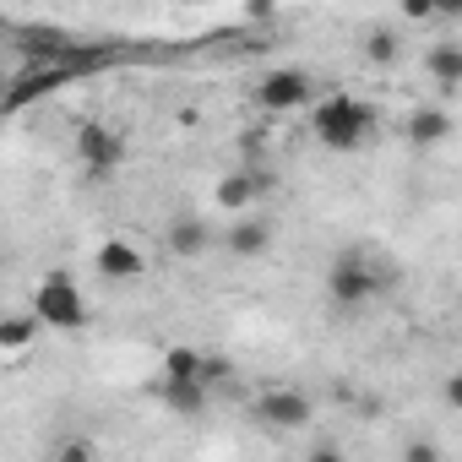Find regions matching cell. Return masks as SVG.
<instances>
[{
  "instance_id": "cell-1",
  "label": "cell",
  "mask_w": 462,
  "mask_h": 462,
  "mask_svg": "<svg viewBox=\"0 0 462 462\" xmlns=\"http://www.w3.org/2000/svg\"><path fill=\"white\" fill-rule=\"evenodd\" d=\"M305 115H310V131L327 152H359L381 131V109L370 98H354V93H327Z\"/></svg>"
},
{
  "instance_id": "cell-2",
  "label": "cell",
  "mask_w": 462,
  "mask_h": 462,
  "mask_svg": "<svg viewBox=\"0 0 462 462\" xmlns=\"http://www.w3.org/2000/svg\"><path fill=\"white\" fill-rule=\"evenodd\" d=\"M327 294H332V305L359 310V305H370V300L386 294V273L375 267V256H365V251H343V256L332 262V273H327Z\"/></svg>"
},
{
  "instance_id": "cell-3",
  "label": "cell",
  "mask_w": 462,
  "mask_h": 462,
  "mask_svg": "<svg viewBox=\"0 0 462 462\" xmlns=\"http://www.w3.org/2000/svg\"><path fill=\"white\" fill-rule=\"evenodd\" d=\"M33 316L50 332H77V327H88V294L77 289L71 273H44L33 289Z\"/></svg>"
},
{
  "instance_id": "cell-4",
  "label": "cell",
  "mask_w": 462,
  "mask_h": 462,
  "mask_svg": "<svg viewBox=\"0 0 462 462\" xmlns=\"http://www.w3.org/2000/svg\"><path fill=\"white\" fill-rule=\"evenodd\" d=\"M316 98H321V88H316V71H305V66H278L256 82V109L262 115H300Z\"/></svg>"
},
{
  "instance_id": "cell-5",
  "label": "cell",
  "mask_w": 462,
  "mask_h": 462,
  "mask_svg": "<svg viewBox=\"0 0 462 462\" xmlns=\"http://www.w3.org/2000/svg\"><path fill=\"white\" fill-rule=\"evenodd\" d=\"M251 413H256L262 424H273V430H305V424L316 419V402H310L305 392H294V386H267V392L251 402Z\"/></svg>"
},
{
  "instance_id": "cell-6",
  "label": "cell",
  "mask_w": 462,
  "mask_h": 462,
  "mask_svg": "<svg viewBox=\"0 0 462 462\" xmlns=\"http://www.w3.org/2000/svg\"><path fill=\"white\" fill-rule=\"evenodd\" d=\"M125 136L115 131V125H104V120H88L82 131H77V158L88 163V169H120L125 163Z\"/></svg>"
},
{
  "instance_id": "cell-7",
  "label": "cell",
  "mask_w": 462,
  "mask_h": 462,
  "mask_svg": "<svg viewBox=\"0 0 462 462\" xmlns=\"http://www.w3.org/2000/svg\"><path fill=\"white\" fill-rule=\"evenodd\" d=\"M163 245H169V256L196 262V256H207V251L217 245V235H212V223H207V217L180 212V217H169V228H163Z\"/></svg>"
},
{
  "instance_id": "cell-8",
  "label": "cell",
  "mask_w": 462,
  "mask_h": 462,
  "mask_svg": "<svg viewBox=\"0 0 462 462\" xmlns=\"http://www.w3.org/2000/svg\"><path fill=\"white\" fill-rule=\"evenodd\" d=\"M223 251L228 256H240V262H256L273 251V223L256 217V212H240L235 223H228V235H223Z\"/></svg>"
},
{
  "instance_id": "cell-9",
  "label": "cell",
  "mask_w": 462,
  "mask_h": 462,
  "mask_svg": "<svg viewBox=\"0 0 462 462\" xmlns=\"http://www.w3.org/2000/svg\"><path fill=\"white\" fill-rule=\"evenodd\" d=\"M93 267H98L104 283H136V278L147 273V256H142V245H131V240H104L98 256H93Z\"/></svg>"
},
{
  "instance_id": "cell-10",
  "label": "cell",
  "mask_w": 462,
  "mask_h": 462,
  "mask_svg": "<svg viewBox=\"0 0 462 462\" xmlns=\"http://www.w3.org/2000/svg\"><path fill=\"white\" fill-rule=\"evenodd\" d=\"M262 196H267V174H256V169H235V174H223V180H217V190H212V201H217L223 212H251Z\"/></svg>"
},
{
  "instance_id": "cell-11",
  "label": "cell",
  "mask_w": 462,
  "mask_h": 462,
  "mask_svg": "<svg viewBox=\"0 0 462 462\" xmlns=\"http://www.w3.org/2000/svg\"><path fill=\"white\" fill-rule=\"evenodd\" d=\"M402 136H408L413 147H440V142L451 136V115H446L440 104H419V109H408Z\"/></svg>"
},
{
  "instance_id": "cell-12",
  "label": "cell",
  "mask_w": 462,
  "mask_h": 462,
  "mask_svg": "<svg viewBox=\"0 0 462 462\" xmlns=\"http://www.w3.org/2000/svg\"><path fill=\"white\" fill-rule=\"evenodd\" d=\"M207 397H212V386H207L201 375H163V402H169L180 419H196V413L207 408Z\"/></svg>"
},
{
  "instance_id": "cell-13",
  "label": "cell",
  "mask_w": 462,
  "mask_h": 462,
  "mask_svg": "<svg viewBox=\"0 0 462 462\" xmlns=\"http://www.w3.org/2000/svg\"><path fill=\"white\" fill-rule=\"evenodd\" d=\"M365 60H370V66H397V60H402V33L386 28V23L365 28Z\"/></svg>"
},
{
  "instance_id": "cell-14",
  "label": "cell",
  "mask_w": 462,
  "mask_h": 462,
  "mask_svg": "<svg viewBox=\"0 0 462 462\" xmlns=\"http://www.w3.org/2000/svg\"><path fill=\"white\" fill-rule=\"evenodd\" d=\"M424 71L440 82V88H462V44H435L424 55Z\"/></svg>"
},
{
  "instance_id": "cell-15",
  "label": "cell",
  "mask_w": 462,
  "mask_h": 462,
  "mask_svg": "<svg viewBox=\"0 0 462 462\" xmlns=\"http://www.w3.org/2000/svg\"><path fill=\"white\" fill-rule=\"evenodd\" d=\"M33 332H44L39 316H6V327H0V343H6V354H17V348L33 343Z\"/></svg>"
},
{
  "instance_id": "cell-16",
  "label": "cell",
  "mask_w": 462,
  "mask_h": 462,
  "mask_svg": "<svg viewBox=\"0 0 462 462\" xmlns=\"http://www.w3.org/2000/svg\"><path fill=\"white\" fill-rule=\"evenodd\" d=\"M201 365H207V354H196V348H169L163 354V375H201ZM207 381V375H201ZM212 386V381H207Z\"/></svg>"
},
{
  "instance_id": "cell-17",
  "label": "cell",
  "mask_w": 462,
  "mask_h": 462,
  "mask_svg": "<svg viewBox=\"0 0 462 462\" xmlns=\"http://www.w3.org/2000/svg\"><path fill=\"white\" fill-rule=\"evenodd\" d=\"M397 6H402L408 23H435V17H440V12H435V0H397Z\"/></svg>"
},
{
  "instance_id": "cell-18",
  "label": "cell",
  "mask_w": 462,
  "mask_h": 462,
  "mask_svg": "<svg viewBox=\"0 0 462 462\" xmlns=\"http://www.w3.org/2000/svg\"><path fill=\"white\" fill-rule=\"evenodd\" d=\"M440 397H446V408H451V413H462V370H451V375L440 381Z\"/></svg>"
},
{
  "instance_id": "cell-19",
  "label": "cell",
  "mask_w": 462,
  "mask_h": 462,
  "mask_svg": "<svg viewBox=\"0 0 462 462\" xmlns=\"http://www.w3.org/2000/svg\"><path fill=\"white\" fill-rule=\"evenodd\" d=\"M82 457H93V446H88V440H66V446L55 451V462H82Z\"/></svg>"
},
{
  "instance_id": "cell-20",
  "label": "cell",
  "mask_w": 462,
  "mask_h": 462,
  "mask_svg": "<svg viewBox=\"0 0 462 462\" xmlns=\"http://www.w3.org/2000/svg\"><path fill=\"white\" fill-rule=\"evenodd\" d=\"M228 370H235V365H228V359H217V354H207V365H201V375H207L212 386H217V381H223Z\"/></svg>"
},
{
  "instance_id": "cell-21",
  "label": "cell",
  "mask_w": 462,
  "mask_h": 462,
  "mask_svg": "<svg viewBox=\"0 0 462 462\" xmlns=\"http://www.w3.org/2000/svg\"><path fill=\"white\" fill-rule=\"evenodd\" d=\"M402 457H408V462H430V457H440V446H430V440H413Z\"/></svg>"
},
{
  "instance_id": "cell-22",
  "label": "cell",
  "mask_w": 462,
  "mask_h": 462,
  "mask_svg": "<svg viewBox=\"0 0 462 462\" xmlns=\"http://www.w3.org/2000/svg\"><path fill=\"white\" fill-rule=\"evenodd\" d=\"M435 12L440 17H462V0H435Z\"/></svg>"
},
{
  "instance_id": "cell-23",
  "label": "cell",
  "mask_w": 462,
  "mask_h": 462,
  "mask_svg": "<svg viewBox=\"0 0 462 462\" xmlns=\"http://www.w3.org/2000/svg\"><path fill=\"white\" fill-rule=\"evenodd\" d=\"M245 12H251V17H267V12H273V0H245Z\"/></svg>"
}]
</instances>
